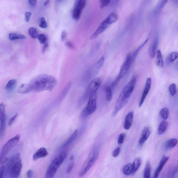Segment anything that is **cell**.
I'll return each instance as SVG.
<instances>
[{
    "label": "cell",
    "instance_id": "cell-1",
    "mask_svg": "<svg viewBox=\"0 0 178 178\" xmlns=\"http://www.w3.org/2000/svg\"><path fill=\"white\" fill-rule=\"evenodd\" d=\"M56 79L53 76L47 74L39 75L34 78L27 84H22L18 88L21 94L31 92H40L52 90L56 86Z\"/></svg>",
    "mask_w": 178,
    "mask_h": 178
},
{
    "label": "cell",
    "instance_id": "cell-2",
    "mask_svg": "<svg viewBox=\"0 0 178 178\" xmlns=\"http://www.w3.org/2000/svg\"><path fill=\"white\" fill-rule=\"evenodd\" d=\"M137 81L136 76L133 75L123 89L115 104L113 116H115L121 109L126 106L134 90Z\"/></svg>",
    "mask_w": 178,
    "mask_h": 178
},
{
    "label": "cell",
    "instance_id": "cell-3",
    "mask_svg": "<svg viewBox=\"0 0 178 178\" xmlns=\"http://www.w3.org/2000/svg\"><path fill=\"white\" fill-rule=\"evenodd\" d=\"M66 156V153L65 152H63L54 159L46 171V178H53Z\"/></svg>",
    "mask_w": 178,
    "mask_h": 178
},
{
    "label": "cell",
    "instance_id": "cell-4",
    "mask_svg": "<svg viewBox=\"0 0 178 178\" xmlns=\"http://www.w3.org/2000/svg\"><path fill=\"white\" fill-rule=\"evenodd\" d=\"M98 152L97 150H94L91 151L79 172V176L80 177H83L91 168L98 159Z\"/></svg>",
    "mask_w": 178,
    "mask_h": 178
},
{
    "label": "cell",
    "instance_id": "cell-5",
    "mask_svg": "<svg viewBox=\"0 0 178 178\" xmlns=\"http://www.w3.org/2000/svg\"><path fill=\"white\" fill-rule=\"evenodd\" d=\"M20 138L19 135H16L15 136L8 140L4 145L0 155L1 163L3 162L6 159H7L6 156L9 151L17 145L19 142Z\"/></svg>",
    "mask_w": 178,
    "mask_h": 178
},
{
    "label": "cell",
    "instance_id": "cell-6",
    "mask_svg": "<svg viewBox=\"0 0 178 178\" xmlns=\"http://www.w3.org/2000/svg\"><path fill=\"white\" fill-rule=\"evenodd\" d=\"M133 61L131 54L130 53L127 54L124 63L121 66L118 76L115 78L114 81L112 83V86L113 88L116 85L121 78L126 75L130 69L131 64Z\"/></svg>",
    "mask_w": 178,
    "mask_h": 178
},
{
    "label": "cell",
    "instance_id": "cell-7",
    "mask_svg": "<svg viewBox=\"0 0 178 178\" xmlns=\"http://www.w3.org/2000/svg\"><path fill=\"white\" fill-rule=\"evenodd\" d=\"M102 82V79L100 77L95 78L92 80L87 88L82 97V101H85L93 95L96 93L97 91L101 85Z\"/></svg>",
    "mask_w": 178,
    "mask_h": 178
},
{
    "label": "cell",
    "instance_id": "cell-8",
    "mask_svg": "<svg viewBox=\"0 0 178 178\" xmlns=\"http://www.w3.org/2000/svg\"><path fill=\"white\" fill-rule=\"evenodd\" d=\"M97 93L93 95L88 99V104L83 110L80 117L82 118H85L90 116L94 113L97 108Z\"/></svg>",
    "mask_w": 178,
    "mask_h": 178
},
{
    "label": "cell",
    "instance_id": "cell-9",
    "mask_svg": "<svg viewBox=\"0 0 178 178\" xmlns=\"http://www.w3.org/2000/svg\"><path fill=\"white\" fill-rule=\"evenodd\" d=\"M86 1L85 0H77L74 3L73 10L72 11V17L76 20L80 19L82 10L85 7Z\"/></svg>",
    "mask_w": 178,
    "mask_h": 178
},
{
    "label": "cell",
    "instance_id": "cell-10",
    "mask_svg": "<svg viewBox=\"0 0 178 178\" xmlns=\"http://www.w3.org/2000/svg\"><path fill=\"white\" fill-rule=\"evenodd\" d=\"M5 106L3 103L0 105V139H2L4 135L6 127Z\"/></svg>",
    "mask_w": 178,
    "mask_h": 178
},
{
    "label": "cell",
    "instance_id": "cell-11",
    "mask_svg": "<svg viewBox=\"0 0 178 178\" xmlns=\"http://www.w3.org/2000/svg\"><path fill=\"white\" fill-rule=\"evenodd\" d=\"M22 167V161L21 159H20L10 169L9 173L10 178L19 177L21 173Z\"/></svg>",
    "mask_w": 178,
    "mask_h": 178
},
{
    "label": "cell",
    "instance_id": "cell-12",
    "mask_svg": "<svg viewBox=\"0 0 178 178\" xmlns=\"http://www.w3.org/2000/svg\"><path fill=\"white\" fill-rule=\"evenodd\" d=\"M152 80L150 77L147 79L146 82H145L144 90L141 98L139 100V107H141L143 105L144 102L145 98H146L147 94H148L150 90L151 86Z\"/></svg>",
    "mask_w": 178,
    "mask_h": 178
},
{
    "label": "cell",
    "instance_id": "cell-13",
    "mask_svg": "<svg viewBox=\"0 0 178 178\" xmlns=\"http://www.w3.org/2000/svg\"><path fill=\"white\" fill-rule=\"evenodd\" d=\"M169 159V157L166 155L163 156L160 161L156 169L155 170L153 178H158L161 171H162L164 167L165 166L166 164L168 161Z\"/></svg>",
    "mask_w": 178,
    "mask_h": 178
},
{
    "label": "cell",
    "instance_id": "cell-14",
    "mask_svg": "<svg viewBox=\"0 0 178 178\" xmlns=\"http://www.w3.org/2000/svg\"><path fill=\"white\" fill-rule=\"evenodd\" d=\"M109 25L107 23L106 20H104L98 26V27L93 34L91 37H90V39H95L98 36L100 35V34L103 33L106 30L107 28H108Z\"/></svg>",
    "mask_w": 178,
    "mask_h": 178
},
{
    "label": "cell",
    "instance_id": "cell-15",
    "mask_svg": "<svg viewBox=\"0 0 178 178\" xmlns=\"http://www.w3.org/2000/svg\"><path fill=\"white\" fill-rule=\"evenodd\" d=\"M151 134L150 128L148 127H144L142 132L139 143L140 145H142L146 142Z\"/></svg>",
    "mask_w": 178,
    "mask_h": 178
},
{
    "label": "cell",
    "instance_id": "cell-16",
    "mask_svg": "<svg viewBox=\"0 0 178 178\" xmlns=\"http://www.w3.org/2000/svg\"><path fill=\"white\" fill-rule=\"evenodd\" d=\"M133 117L134 114L132 111H131L127 115L124 125V128L126 130H129L132 126Z\"/></svg>",
    "mask_w": 178,
    "mask_h": 178
},
{
    "label": "cell",
    "instance_id": "cell-17",
    "mask_svg": "<svg viewBox=\"0 0 178 178\" xmlns=\"http://www.w3.org/2000/svg\"><path fill=\"white\" fill-rule=\"evenodd\" d=\"M48 155V151L44 147H41L33 155V159L34 161H36L40 158H43Z\"/></svg>",
    "mask_w": 178,
    "mask_h": 178
},
{
    "label": "cell",
    "instance_id": "cell-18",
    "mask_svg": "<svg viewBox=\"0 0 178 178\" xmlns=\"http://www.w3.org/2000/svg\"><path fill=\"white\" fill-rule=\"evenodd\" d=\"M20 154L19 153H17L14 155L9 159L8 161L7 165V171L9 173L12 167L19 161L20 158Z\"/></svg>",
    "mask_w": 178,
    "mask_h": 178
},
{
    "label": "cell",
    "instance_id": "cell-19",
    "mask_svg": "<svg viewBox=\"0 0 178 178\" xmlns=\"http://www.w3.org/2000/svg\"><path fill=\"white\" fill-rule=\"evenodd\" d=\"M159 44L158 38L157 37L155 38L152 43L149 49V55L151 58L155 57L156 54V50Z\"/></svg>",
    "mask_w": 178,
    "mask_h": 178
},
{
    "label": "cell",
    "instance_id": "cell-20",
    "mask_svg": "<svg viewBox=\"0 0 178 178\" xmlns=\"http://www.w3.org/2000/svg\"><path fill=\"white\" fill-rule=\"evenodd\" d=\"M78 135V129H76L75 130L74 133H73L70 136L65 142L63 144L61 147V148H64V147L68 146V145L71 144L75 140L77 137Z\"/></svg>",
    "mask_w": 178,
    "mask_h": 178
},
{
    "label": "cell",
    "instance_id": "cell-21",
    "mask_svg": "<svg viewBox=\"0 0 178 178\" xmlns=\"http://www.w3.org/2000/svg\"><path fill=\"white\" fill-rule=\"evenodd\" d=\"M178 143L177 139L172 138L169 139L165 143V147L166 149L169 150L174 148Z\"/></svg>",
    "mask_w": 178,
    "mask_h": 178
},
{
    "label": "cell",
    "instance_id": "cell-22",
    "mask_svg": "<svg viewBox=\"0 0 178 178\" xmlns=\"http://www.w3.org/2000/svg\"><path fill=\"white\" fill-rule=\"evenodd\" d=\"M17 80L15 79L10 80L7 83L5 87V90L9 92H11L17 85Z\"/></svg>",
    "mask_w": 178,
    "mask_h": 178
},
{
    "label": "cell",
    "instance_id": "cell-23",
    "mask_svg": "<svg viewBox=\"0 0 178 178\" xmlns=\"http://www.w3.org/2000/svg\"><path fill=\"white\" fill-rule=\"evenodd\" d=\"M9 38L10 40H14L18 39H26V37L23 34L16 33H9Z\"/></svg>",
    "mask_w": 178,
    "mask_h": 178
},
{
    "label": "cell",
    "instance_id": "cell-24",
    "mask_svg": "<svg viewBox=\"0 0 178 178\" xmlns=\"http://www.w3.org/2000/svg\"><path fill=\"white\" fill-rule=\"evenodd\" d=\"M151 166L150 162L148 161L145 165L144 171V178H151Z\"/></svg>",
    "mask_w": 178,
    "mask_h": 178
},
{
    "label": "cell",
    "instance_id": "cell-25",
    "mask_svg": "<svg viewBox=\"0 0 178 178\" xmlns=\"http://www.w3.org/2000/svg\"><path fill=\"white\" fill-rule=\"evenodd\" d=\"M118 16L116 14L114 13H111L110 14L108 17H107L105 20H106L109 25H111L113 23H115L118 20Z\"/></svg>",
    "mask_w": 178,
    "mask_h": 178
},
{
    "label": "cell",
    "instance_id": "cell-26",
    "mask_svg": "<svg viewBox=\"0 0 178 178\" xmlns=\"http://www.w3.org/2000/svg\"><path fill=\"white\" fill-rule=\"evenodd\" d=\"M168 126V123L167 121L164 120L160 124L158 129V134L159 135L163 134L165 132Z\"/></svg>",
    "mask_w": 178,
    "mask_h": 178
},
{
    "label": "cell",
    "instance_id": "cell-27",
    "mask_svg": "<svg viewBox=\"0 0 178 178\" xmlns=\"http://www.w3.org/2000/svg\"><path fill=\"white\" fill-rule=\"evenodd\" d=\"M156 63L159 67L163 68L164 66L162 55L160 50H157L156 52Z\"/></svg>",
    "mask_w": 178,
    "mask_h": 178
},
{
    "label": "cell",
    "instance_id": "cell-28",
    "mask_svg": "<svg viewBox=\"0 0 178 178\" xmlns=\"http://www.w3.org/2000/svg\"><path fill=\"white\" fill-rule=\"evenodd\" d=\"M178 173V163L177 165L170 170L167 175L166 178H175Z\"/></svg>",
    "mask_w": 178,
    "mask_h": 178
},
{
    "label": "cell",
    "instance_id": "cell-29",
    "mask_svg": "<svg viewBox=\"0 0 178 178\" xmlns=\"http://www.w3.org/2000/svg\"><path fill=\"white\" fill-rule=\"evenodd\" d=\"M141 159L140 158H137L134 161L132 164L133 167V174H134L138 170L141 164Z\"/></svg>",
    "mask_w": 178,
    "mask_h": 178
},
{
    "label": "cell",
    "instance_id": "cell-30",
    "mask_svg": "<svg viewBox=\"0 0 178 178\" xmlns=\"http://www.w3.org/2000/svg\"><path fill=\"white\" fill-rule=\"evenodd\" d=\"M123 172L125 175H129L133 174V167L132 164L128 163L125 165L123 169Z\"/></svg>",
    "mask_w": 178,
    "mask_h": 178
},
{
    "label": "cell",
    "instance_id": "cell-31",
    "mask_svg": "<svg viewBox=\"0 0 178 178\" xmlns=\"http://www.w3.org/2000/svg\"><path fill=\"white\" fill-rule=\"evenodd\" d=\"M160 115L163 120H166L169 118V111L168 108H164L160 112Z\"/></svg>",
    "mask_w": 178,
    "mask_h": 178
},
{
    "label": "cell",
    "instance_id": "cell-32",
    "mask_svg": "<svg viewBox=\"0 0 178 178\" xmlns=\"http://www.w3.org/2000/svg\"><path fill=\"white\" fill-rule=\"evenodd\" d=\"M178 58V53L177 52H173L171 53L170 54L167 58V61L171 63L174 61H175Z\"/></svg>",
    "mask_w": 178,
    "mask_h": 178
},
{
    "label": "cell",
    "instance_id": "cell-33",
    "mask_svg": "<svg viewBox=\"0 0 178 178\" xmlns=\"http://www.w3.org/2000/svg\"><path fill=\"white\" fill-rule=\"evenodd\" d=\"M71 86V82L68 83V84L66 85V86L64 88L60 96V99L61 100V99H63L64 97L66 96L69 91Z\"/></svg>",
    "mask_w": 178,
    "mask_h": 178
},
{
    "label": "cell",
    "instance_id": "cell-34",
    "mask_svg": "<svg viewBox=\"0 0 178 178\" xmlns=\"http://www.w3.org/2000/svg\"><path fill=\"white\" fill-rule=\"evenodd\" d=\"M106 98L107 101L110 102L112 98V90L110 86L107 87L106 88Z\"/></svg>",
    "mask_w": 178,
    "mask_h": 178
},
{
    "label": "cell",
    "instance_id": "cell-35",
    "mask_svg": "<svg viewBox=\"0 0 178 178\" xmlns=\"http://www.w3.org/2000/svg\"><path fill=\"white\" fill-rule=\"evenodd\" d=\"M28 32L30 36L34 38H37L39 36L37 30L34 27L30 28Z\"/></svg>",
    "mask_w": 178,
    "mask_h": 178
},
{
    "label": "cell",
    "instance_id": "cell-36",
    "mask_svg": "<svg viewBox=\"0 0 178 178\" xmlns=\"http://www.w3.org/2000/svg\"><path fill=\"white\" fill-rule=\"evenodd\" d=\"M38 40L40 43L42 44H45L47 41V36L44 34H39L38 37Z\"/></svg>",
    "mask_w": 178,
    "mask_h": 178
},
{
    "label": "cell",
    "instance_id": "cell-37",
    "mask_svg": "<svg viewBox=\"0 0 178 178\" xmlns=\"http://www.w3.org/2000/svg\"><path fill=\"white\" fill-rule=\"evenodd\" d=\"M169 90L171 96H174L177 92V86L176 84H171L169 86Z\"/></svg>",
    "mask_w": 178,
    "mask_h": 178
},
{
    "label": "cell",
    "instance_id": "cell-38",
    "mask_svg": "<svg viewBox=\"0 0 178 178\" xmlns=\"http://www.w3.org/2000/svg\"><path fill=\"white\" fill-rule=\"evenodd\" d=\"M110 2V1L109 0H103V1H99L100 3V7L101 9H104V8L108 6Z\"/></svg>",
    "mask_w": 178,
    "mask_h": 178
},
{
    "label": "cell",
    "instance_id": "cell-39",
    "mask_svg": "<svg viewBox=\"0 0 178 178\" xmlns=\"http://www.w3.org/2000/svg\"><path fill=\"white\" fill-rule=\"evenodd\" d=\"M126 134L124 133H121L119 134L118 139V143L119 144H121L124 142Z\"/></svg>",
    "mask_w": 178,
    "mask_h": 178
},
{
    "label": "cell",
    "instance_id": "cell-40",
    "mask_svg": "<svg viewBox=\"0 0 178 178\" xmlns=\"http://www.w3.org/2000/svg\"><path fill=\"white\" fill-rule=\"evenodd\" d=\"M39 26L40 28H45L47 27V22L44 17H42L40 19Z\"/></svg>",
    "mask_w": 178,
    "mask_h": 178
},
{
    "label": "cell",
    "instance_id": "cell-41",
    "mask_svg": "<svg viewBox=\"0 0 178 178\" xmlns=\"http://www.w3.org/2000/svg\"><path fill=\"white\" fill-rule=\"evenodd\" d=\"M120 147H118L116 149H115L112 153V155L113 157H117L120 154Z\"/></svg>",
    "mask_w": 178,
    "mask_h": 178
},
{
    "label": "cell",
    "instance_id": "cell-42",
    "mask_svg": "<svg viewBox=\"0 0 178 178\" xmlns=\"http://www.w3.org/2000/svg\"><path fill=\"white\" fill-rule=\"evenodd\" d=\"M74 165V163H72L68 166L66 171V172L67 174H69L71 172L73 169Z\"/></svg>",
    "mask_w": 178,
    "mask_h": 178
},
{
    "label": "cell",
    "instance_id": "cell-43",
    "mask_svg": "<svg viewBox=\"0 0 178 178\" xmlns=\"http://www.w3.org/2000/svg\"><path fill=\"white\" fill-rule=\"evenodd\" d=\"M18 116V114H16L10 118L9 120V123H8V124H9V126H11V125L12 124L14 121L17 118Z\"/></svg>",
    "mask_w": 178,
    "mask_h": 178
},
{
    "label": "cell",
    "instance_id": "cell-44",
    "mask_svg": "<svg viewBox=\"0 0 178 178\" xmlns=\"http://www.w3.org/2000/svg\"><path fill=\"white\" fill-rule=\"evenodd\" d=\"M31 15V13L29 12H27L25 13V20L26 22L29 21L30 17Z\"/></svg>",
    "mask_w": 178,
    "mask_h": 178
},
{
    "label": "cell",
    "instance_id": "cell-45",
    "mask_svg": "<svg viewBox=\"0 0 178 178\" xmlns=\"http://www.w3.org/2000/svg\"><path fill=\"white\" fill-rule=\"evenodd\" d=\"M4 165L1 166V168H0V178H4Z\"/></svg>",
    "mask_w": 178,
    "mask_h": 178
},
{
    "label": "cell",
    "instance_id": "cell-46",
    "mask_svg": "<svg viewBox=\"0 0 178 178\" xmlns=\"http://www.w3.org/2000/svg\"><path fill=\"white\" fill-rule=\"evenodd\" d=\"M66 45L68 47H69L71 49H73L74 48V46L71 42L70 41L66 42Z\"/></svg>",
    "mask_w": 178,
    "mask_h": 178
},
{
    "label": "cell",
    "instance_id": "cell-47",
    "mask_svg": "<svg viewBox=\"0 0 178 178\" xmlns=\"http://www.w3.org/2000/svg\"><path fill=\"white\" fill-rule=\"evenodd\" d=\"M67 32L65 30H63L62 32L61 35V39L62 41H63L65 40L66 39V38L67 37Z\"/></svg>",
    "mask_w": 178,
    "mask_h": 178
},
{
    "label": "cell",
    "instance_id": "cell-48",
    "mask_svg": "<svg viewBox=\"0 0 178 178\" xmlns=\"http://www.w3.org/2000/svg\"><path fill=\"white\" fill-rule=\"evenodd\" d=\"M33 173V171L32 170L28 171L27 173V178H32Z\"/></svg>",
    "mask_w": 178,
    "mask_h": 178
},
{
    "label": "cell",
    "instance_id": "cell-49",
    "mask_svg": "<svg viewBox=\"0 0 178 178\" xmlns=\"http://www.w3.org/2000/svg\"><path fill=\"white\" fill-rule=\"evenodd\" d=\"M48 47V44L46 43L45 44H44V45L42 48V53H44L46 51V50H47V48Z\"/></svg>",
    "mask_w": 178,
    "mask_h": 178
},
{
    "label": "cell",
    "instance_id": "cell-50",
    "mask_svg": "<svg viewBox=\"0 0 178 178\" xmlns=\"http://www.w3.org/2000/svg\"><path fill=\"white\" fill-rule=\"evenodd\" d=\"M29 3L30 5L32 6H35L36 4V1H29Z\"/></svg>",
    "mask_w": 178,
    "mask_h": 178
},
{
    "label": "cell",
    "instance_id": "cell-51",
    "mask_svg": "<svg viewBox=\"0 0 178 178\" xmlns=\"http://www.w3.org/2000/svg\"><path fill=\"white\" fill-rule=\"evenodd\" d=\"M49 2L50 1H44V5L46 6V5H47L49 3Z\"/></svg>",
    "mask_w": 178,
    "mask_h": 178
},
{
    "label": "cell",
    "instance_id": "cell-52",
    "mask_svg": "<svg viewBox=\"0 0 178 178\" xmlns=\"http://www.w3.org/2000/svg\"><path fill=\"white\" fill-rule=\"evenodd\" d=\"M73 158H74L73 156H71V158H70V160H73Z\"/></svg>",
    "mask_w": 178,
    "mask_h": 178
}]
</instances>
